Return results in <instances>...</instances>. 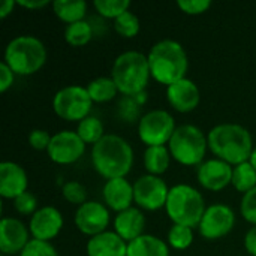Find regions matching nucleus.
Here are the masks:
<instances>
[{
    "mask_svg": "<svg viewBox=\"0 0 256 256\" xmlns=\"http://www.w3.org/2000/svg\"><path fill=\"white\" fill-rule=\"evenodd\" d=\"M207 140L212 153L216 154L218 159L234 166L248 162L255 148L250 132L237 123L214 126L208 132Z\"/></svg>",
    "mask_w": 256,
    "mask_h": 256,
    "instance_id": "1",
    "label": "nucleus"
},
{
    "mask_svg": "<svg viewBox=\"0 0 256 256\" xmlns=\"http://www.w3.org/2000/svg\"><path fill=\"white\" fill-rule=\"evenodd\" d=\"M92 164L106 180L126 178L134 165L132 146L122 136L106 134L92 148Z\"/></svg>",
    "mask_w": 256,
    "mask_h": 256,
    "instance_id": "2",
    "label": "nucleus"
},
{
    "mask_svg": "<svg viewBox=\"0 0 256 256\" xmlns=\"http://www.w3.org/2000/svg\"><path fill=\"white\" fill-rule=\"evenodd\" d=\"M152 78L166 87L186 78L189 68L188 54L183 45L172 39H164L154 44L148 54Z\"/></svg>",
    "mask_w": 256,
    "mask_h": 256,
    "instance_id": "3",
    "label": "nucleus"
},
{
    "mask_svg": "<svg viewBox=\"0 0 256 256\" xmlns=\"http://www.w3.org/2000/svg\"><path fill=\"white\" fill-rule=\"evenodd\" d=\"M150 76L148 58L140 51L122 52L116 58L111 70V78L114 80L118 92L132 98L146 90Z\"/></svg>",
    "mask_w": 256,
    "mask_h": 256,
    "instance_id": "4",
    "label": "nucleus"
},
{
    "mask_svg": "<svg viewBox=\"0 0 256 256\" xmlns=\"http://www.w3.org/2000/svg\"><path fill=\"white\" fill-rule=\"evenodd\" d=\"M165 210L174 225L198 228L207 210L204 196L189 184H176L170 189Z\"/></svg>",
    "mask_w": 256,
    "mask_h": 256,
    "instance_id": "5",
    "label": "nucleus"
},
{
    "mask_svg": "<svg viewBox=\"0 0 256 256\" xmlns=\"http://www.w3.org/2000/svg\"><path fill=\"white\" fill-rule=\"evenodd\" d=\"M3 62L16 75H33L45 64L46 48L36 36H16L6 45Z\"/></svg>",
    "mask_w": 256,
    "mask_h": 256,
    "instance_id": "6",
    "label": "nucleus"
},
{
    "mask_svg": "<svg viewBox=\"0 0 256 256\" xmlns=\"http://www.w3.org/2000/svg\"><path fill=\"white\" fill-rule=\"evenodd\" d=\"M207 147V136L195 124L178 126L168 142L171 158L186 166H200L204 162Z\"/></svg>",
    "mask_w": 256,
    "mask_h": 256,
    "instance_id": "7",
    "label": "nucleus"
},
{
    "mask_svg": "<svg viewBox=\"0 0 256 256\" xmlns=\"http://www.w3.org/2000/svg\"><path fill=\"white\" fill-rule=\"evenodd\" d=\"M93 100L82 86H68L60 88L52 99L54 112L66 122H81L88 117Z\"/></svg>",
    "mask_w": 256,
    "mask_h": 256,
    "instance_id": "8",
    "label": "nucleus"
},
{
    "mask_svg": "<svg viewBox=\"0 0 256 256\" xmlns=\"http://www.w3.org/2000/svg\"><path fill=\"white\" fill-rule=\"evenodd\" d=\"M176 120L165 110H153L144 114L138 123L140 140L147 147H159L170 142L176 132Z\"/></svg>",
    "mask_w": 256,
    "mask_h": 256,
    "instance_id": "9",
    "label": "nucleus"
},
{
    "mask_svg": "<svg viewBox=\"0 0 256 256\" xmlns=\"http://www.w3.org/2000/svg\"><path fill=\"white\" fill-rule=\"evenodd\" d=\"M170 189L158 176H142L134 183V200L140 208L154 212L166 206Z\"/></svg>",
    "mask_w": 256,
    "mask_h": 256,
    "instance_id": "10",
    "label": "nucleus"
},
{
    "mask_svg": "<svg viewBox=\"0 0 256 256\" xmlns=\"http://www.w3.org/2000/svg\"><path fill=\"white\" fill-rule=\"evenodd\" d=\"M236 225V213L225 204H213L207 207L201 224L200 234L207 240H219L228 236Z\"/></svg>",
    "mask_w": 256,
    "mask_h": 256,
    "instance_id": "11",
    "label": "nucleus"
},
{
    "mask_svg": "<svg viewBox=\"0 0 256 256\" xmlns=\"http://www.w3.org/2000/svg\"><path fill=\"white\" fill-rule=\"evenodd\" d=\"M46 152L52 162L58 165H70L84 154L86 142L76 132L62 130L52 135Z\"/></svg>",
    "mask_w": 256,
    "mask_h": 256,
    "instance_id": "12",
    "label": "nucleus"
},
{
    "mask_svg": "<svg viewBox=\"0 0 256 256\" xmlns=\"http://www.w3.org/2000/svg\"><path fill=\"white\" fill-rule=\"evenodd\" d=\"M76 228L90 237L102 234L110 225V212L105 204L96 201H86L75 212Z\"/></svg>",
    "mask_w": 256,
    "mask_h": 256,
    "instance_id": "13",
    "label": "nucleus"
},
{
    "mask_svg": "<svg viewBox=\"0 0 256 256\" xmlns=\"http://www.w3.org/2000/svg\"><path fill=\"white\" fill-rule=\"evenodd\" d=\"M232 170H234L232 165L218 158L208 159L198 166L196 177L204 189L219 192L225 189L230 183H232Z\"/></svg>",
    "mask_w": 256,
    "mask_h": 256,
    "instance_id": "14",
    "label": "nucleus"
},
{
    "mask_svg": "<svg viewBox=\"0 0 256 256\" xmlns=\"http://www.w3.org/2000/svg\"><path fill=\"white\" fill-rule=\"evenodd\" d=\"M63 228V216L56 207H42L30 219L28 231L34 240L50 242L58 236Z\"/></svg>",
    "mask_w": 256,
    "mask_h": 256,
    "instance_id": "15",
    "label": "nucleus"
},
{
    "mask_svg": "<svg viewBox=\"0 0 256 256\" xmlns=\"http://www.w3.org/2000/svg\"><path fill=\"white\" fill-rule=\"evenodd\" d=\"M27 226L15 218H3L0 222V252L3 255L21 254L28 244Z\"/></svg>",
    "mask_w": 256,
    "mask_h": 256,
    "instance_id": "16",
    "label": "nucleus"
},
{
    "mask_svg": "<svg viewBox=\"0 0 256 256\" xmlns=\"http://www.w3.org/2000/svg\"><path fill=\"white\" fill-rule=\"evenodd\" d=\"M166 99L176 111L190 112L200 105L201 93L192 80L183 78L166 87Z\"/></svg>",
    "mask_w": 256,
    "mask_h": 256,
    "instance_id": "17",
    "label": "nucleus"
},
{
    "mask_svg": "<svg viewBox=\"0 0 256 256\" xmlns=\"http://www.w3.org/2000/svg\"><path fill=\"white\" fill-rule=\"evenodd\" d=\"M28 180L24 168L15 162L0 164V195L6 200H15L27 192Z\"/></svg>",
    "mask_w": 256,
    "mask_h": 256,
    "instance_id": "18",
    "label": "nucleus"
},
{
    "mask_svg": "<svg viewBox=\"0 0 256 256\" xmlns=\"http://www.w3.org/2000/svg\"><path fill=\"white\" fill-rule=\"evenodd\" d=\"M104 201L105 204L117 212L122 213L132 207L134 200V184H130L126 178H112L108 180L104 186Z\"/></svg>",
    "mask_w": 256,
    "mask_h": 256,
    "instance_id": "19",
    "label": "nucleus"
},
{
    "mask_svg": "<svg viewBox=\"0 0 256 256\" xmlns=\"http://www.w3.org/2000/svg\"><path fill=\"white\" fill-rule=\"evenodd\" d=\"M87 256H128V243L116 232L105 231L87 242Z\"/></svg>",
    "mask_w": 256,
    "mask_h": 256,
    "instance_id": "20",
    "label": "nucleus"
},
{
    "mask_svg": "<svg viewBox=\"0 0 256 256\" xmlns=\"http://www.w3.org/2000/svg\"><path fill=\"white\" fill-rule=\"evenodd\" d=\"M146 218L136 207H130L122 213H117L114 219V231L126 242L130 243L138 237L144 236Z\"/></svg>",
    "mask_w": 256,
    "mask_h": 256,
    "instance_id": "21",
    "label": "nucleus"
},
{
    "mask_svg": "<svg viewBox=\"0 0 256 256\" xmlns=\"http://www.w3.org/2000/svg\"><path fill=\"white\" fill-rule=\"evenodd\" d=\"M128 256H170V248L159 237L144 234L128 243Z\"/></svg>",
    "mask_w": 256,
    "mask_h": 256,
    "instance_id": "22",
    "label": "nucleus"
},
{
    "mask_svg": "<svg viewBox=\"0 0 256 256\" xmlns=\"http://www.w3.org/2000/svg\"><path fill=\"white\" fill-rule=\"evenodd\" d=\"M52 10L57 18L68 24H72L84 20L87 3L84 0H56L52 2Z\"/></svg>",
    "mask_w": 256,
    "mask_h": 256,
    "instance_id": "23",
    "label": "nucleus"
},
{
    "mask_svg": "<svg viewBox=\"0 0 256 256\" xmlns=\"http://www.w3.org/2000/svg\"><path fill=\"white\" fill-rule=\"evenodd\" d=\"M171 162V153L165 146L159 147H147L144 152V166L148 174L160 176L166 172Z\"/></svg>",
    "mask_w": 256,
    "mask_h": 256,
    "instance_id": "24",
    "label": "nucleus"
},
{
    "mask_svg": "<svg viewBox=\"0 0 256 256\" xmlns=\"http://www.w3.org/2000/svg\"><path fill=\"white\" fill-rule=\"evenodd\" d=\"M87 92H88L93 102L102 104V102L112 100L117 96L118 88H117V86L111 76H99V78L88 82Z\"/></svg>",
    "mask_w": 256,
    "mask_h": 256,
    "instance_id": "25",
    "label": "nucleus"
},
{
    "mask_svg": "<svg viewBox=\"0 0 256 256\" xmlns=\"http://www.w3.org/2000/svg\"><path fill=\"white\" fill-rule=\"evenodd\" d=\"M76 134L80 135V138L86 142V144H98L104 136H105V129H104V123L98 118V117H86L84 120H81L78 123L76 128Z\"/></svg>",
    "mask_w": 256,
    "mask_h": 256,
    "instance_id": "26",
    "label": "nucleus"
},
{
    "mask_svg": "<svg viewBox=\"0 0 256 256\" xmlns=\"http://www.w3.org/2000/svg\"><path fill=\"white\" fill-rule=\"evenodd\" d=\"M232 186L243 194H248L256 188V170L252 166V164L243 162L232 170Z\"/></svg>",
    "mask_w": 256,
    "mask_h": 256,
    "instance_id": "27",
    "label": "nucleus"
},
{
    "mask_svg": "<svg viewBox=\"0 0 256 256\" xmlns=\"http://www.w3.org/2000/svg\"><path fill=\"white\" fill-rule=\"evenodd\" d=\"M93 36V28L87 21H78L68 24L64 30V39L72 46H82L90 42Z\"/></svg>",
    "mask_w": 256,
    "mask_h": 256,
    "instance_id": "28",
    "label": "nucleus"
},
{
    "mask_svg": "<svg viewBox=\"0 0 256 256\" xmlns=\"http://www.w3.org/2000/svg\"><path fill=\"white\" fill-rule=\"evenodd\" d=\"M194 243V231L192 228L183 225H172L168 231V244L172 249L184 250Z\"/></svg>",
    "mask_w": 256,
    "mask_h": 256,
    "instance_id": "29",
    "label": "nucleus"
},
{
    "mask_svg": "<svg viewBox=\"0 0 256 256\" xmlns=\"http://www.w3.org/2000/svg\"><path fill=\"white\" fill-rule=\"evenodd\" d=\"M114 28L123 38H135L140 33V20L135 14L126 10L124 14L114 20Z\"/></svg>",
    "mask_w": 256,
    "mask_h": 256,
    "instance_id": "30",
    "label": "nucleus"
},
{
    "mask_svg": "<svg viewBox=\"0 0 256 256\" xmlns=\"http://www.w3.org/2000/svg\"><path fill=\"white\" fill-rule=\"evenodd\" d=\"M96 10L105 18H118L122 14L129 10V0H94L93 2Z\"/></svg>",
    "mask_w": 256,
    "mask_h": 256,
    "instance_id": "31",
    "label": "nucleus"
},
{
    "mask_svg": "<svg viewBox=\"0 0 256 256\" xmlns=\"http://www.w3.org/2000/svg\"><path fill=\"white\" fill-rule=\"evenodd\" d=\"M62 194L64 200L70 204H76L78 207L82 206L87 200V190L80 182H68L62 188Z\"/></svg>",
    "mask_w": 256,
    "mask_h": 256,
    "instance_id": "32",
    "label": "nucleus"
},
{
    "mask_svg": "<svg viewBox=\"0 0 256 256\" xmlns=\"http://www.w3.org/2000/svg\"><path fill=\"white\" fill-rule=\"evenodd\" d=\"M20 256H60L56 248L50 242L42 240H30L28 244L24 248V250Z\"/></svg>",
    "mask_w": 256,
    "mask_h": 256,
    "instance_id": "33",
    "label": "nucleus"
},
{
    "mask_svg": "<svg viewBox=\"0 0 256 256\" xmlns=\"http://www.w3.org/2000/svg\"><path fill=\"white\" fill-rule=\"evenodd\" d=\"M14 207L22 216H33L39 210L38 208V198L32 192H24L22 195L15 198Z\"/></svg>",
    "mask_w": 256,
    "mask_h": 256,
    "instance_id": "34",
    "label": "nucleus"
},
{
    "mask_svg": "<svg viewBox=\"0 0 256 256\" xmlns=\"http://www.w3.org/2000/svg\"><path fill=\"white\" fill-rule=\"evenodd\" d=\"M240 210H242V216L244 218V220H248L249 224L256 226V188L243 195Z\"/></svg>",
    "mask_w": 256,
    "mask_h": 256,
    "instance_id": "35",
    "label": "nucleus"
},
{
    "mask_svg": "<svg viewBox=\"0 0 256 256\" xmlns=\"http://www.w3.org/2000/svg\"><path fill=\"white\" fill-rule=\"evenodd\" d=\"M177 6L188 15H200L212 8L210 0H178Z\"/></svg>",
    "mask_w": 256,
    "mask_h": 256,
    "instance_id": "36",
    "label": "nucleus"
},
{
    "mask_svg": "<svg viewBox=\"0 0 256 256\" xmlns=\"http://www.w3.org/2000/svg\"><path fill=\"white\" fill-rule=\"evenodd\" d=\"M51 135L44 129H34L28 135V144L34 150H48V146L51 142Z\"/></svg>",
    "mask_w": 256,
    "mask_h": 256,
    "instance_id": "37",
    "label": "nucleus"
},
{
    "mask_svg": "<svg viewBox=\"0 0 256 256\" xmlns=\"http://www.w3.org/2000/svg\"><path fill=\"white\" fill-rule=\"evenodd\" d=\"M14 70L4 63H0V92L4 93L12 84H14Z\"/></svg>",
    "mask_w": 256,
    "mask_h": 256,
    "instance_id": "38",
    "label": "nucleus"
},
{
    "mask_svg": "<svg viewBox=\"0 0 256 256\" xmlns=\"http://www.w3.org/2000/svg\"><path fill=\"white\" fill-rule=\"evenodd\" d=\"M244 248L249 252V255L256 256V226L248 231L244 237Z\"/></svg>",
    "mask_w": 256,
    "mask_h": 256,
    "instance_id": "39",
    "label": "nucleus"
},
{
    "mask_svg": "<svg viewBox=\"0 0 256 256\" xmlns=\"http://www.w3.org/2000/svg\"><path fill=\"white\" fill-rule=\"evenodd\" d=\"M16 4L26 9H42L46 4H50V2L48 0H16Z\"/></svg>",
    "mask_w": 256,
    "mask_h": 256,
    "instance_id": "40",
    "label": "nucleus"
},
{
    "mask_svg": "<svg viewBox=\"0 0 256 256\" xmlns=\"http://www.w3.org/2000/svg\"><path fill=\"white\" fill-rule=\"evenodd\" d=\"M15 4H16V2H14V0H4L0 4V18H6L8 15H10Z\"/></svg>",
    "mask_w": 256,
    "mask_h": 256,
    "instance_id": "41",
    "label": "nucleus"
},
{
    "mask_svg": "<svg viewBox=\"0 0 256 256\" xmlns=\"http://www.w3.org/2000/svg\"><path fill=\"white\" fill-rule=\"evenodd\" d=\"M249 162L252 164V166L256 170V147L254 148V152H252V156H250V159H249Z\"/></svg>",
    "mask_w": 256,
    "mask_h": 256,
    "instance_id": "42",
    "label": "nucleus"
}]
</instances>
